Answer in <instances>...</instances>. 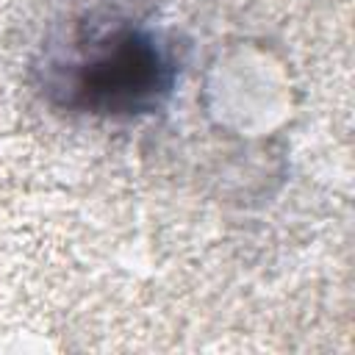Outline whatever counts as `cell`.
Returning <instances> with one entry per match:
<instances>
[{"label": "cell", "mask_w": 355, "mask_h": 355, "mask_svg": "<svg viewBox=\"0 0 355 355\" xmlns=\"http://www.w3.org/2000/svg\"><path fill=\"white\" fill-rule=\"evenodd\" d=\"M178 83V58L158 31L111 22L67 44L44 67L50 97L92 116H139L158 111Z\"/></svg>", "instance_id": "obj_1"}]
</instances>
